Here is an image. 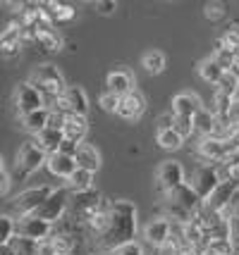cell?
Here are the masks:
<instances>
[{
    "label": "cell",
    "instance_id": "1",
    "mask_svg": "<svg viewBox=\"0 0 239 255\" xmlns=\"http://www.w3.org/2000/svg\"><path fill=\"white\" fill-rule=\"evenodd\" d=\"M137 205L132 200H113L108 229L96 239V253H115L117 248L137 241Z\"/></svg>",
    "mask_w": 239,
    "mask_h": 255
},
{
    "label": "cell",
    "instance_id": "2",
    "mask_svg": "<svg viewBox=\"0 0 239 255\" xmlns=\"http://www.w3.org/2000/svg\"><path fill=\"white\" fill-rule=\"evenodd\" d=\"M29 84L36 86V91L43 96V103H46L48 110H53L57 105V100L62 98L69 89L67 84H65L62 72L55 65H38L31 72V77H29Z\"/></svg>",
    "mask_w": 239,
    "mask_h": 255
},
{
    "label": "cell",
    "instance_id": "3",
    "mask_svg": "<svg viewBox=\"0 0 239 255\" xmlns=\"http://www.w3.org/2000/svg\"><path fill=\"white\" fill-rule=\"evenodd\" d=\"M50 193H53V186H34V189L22 191V193H17L12 200H7L5 215H10L14 220H22V217L36 215L38 208L50 198Z\"/></svg>",
    "mask_w": 239,
    "mask_h": 255
},
{
    "label": "cell",
    "instance_id": "4",
    "mask_svg": "<svg viewBox=\"0 0 239 255\" xmlns=\"http://www.w3.org/2000/svg\"><path fill=\"white\" fill-rule=\"evenodd\" d=\"M182 184H187V172H184L182 162L177 160H165L156 172V193L160 196V200L165 198L168 193H172L175 189H180Z\"/></svg>",
    "mask_w": 239,
    "mask_h": 255
},
{
    "label": "cell",
    "instance_id": "5",
    "mask_svg": "<svg viewBox=\"0 0 239 255\" xmlns=\"http://www.w3.org/2000/svg\"><path fill=\"white\" fill-rule=\"evenodd\" d=\"M105 203L101 191H84V193H72V200H69V210L67 215L69 217H74V220H79V222H89L96 212L101 210V205Z\"/></svg>",
    "mask_w": 239,
    "mask_h": 255
},
{
    "label": "cell",
    "instance_id": "6",
    "mask_svg": "<svg viewBox=\"0 0 239 255\" xmlns=\"http://www.w3.org/2000/svg\"><path fill=\"white\" fill-rule=\"evenodd\" d=\"M46 165L48 153L36 141H26V143L19 145V150H17V172H19V177H29V174L38 172Z\"/></svg>",
    "mask_w": 239,
    "mask_h": 255
},
{
    "label": "cell",
    "instance_id": "7",
    "mask_svg": "<svg viewBox=\"0 0 239 255\" xmlns=\"http://www.w3.org/2000/svg\"><path fill=\"white\" fill-rule=\"evenodd\" d=\"M69 200H72V193H69L67 186H60V189H53L50 193V198L38 208L36 212V217H41V220H46L50 224H57L69 210Z\"/></svg>",
    "mask_w": 239,
    "mask_h": 255
},
{
    "label": "cell",
    "instance_id": "8",
    "mask_svg": "<svg viewBox=\"0 0 239 255\" xmlns=\"http://www.w3.org/2000/svg\"><path fill=\"white\" fill-rule=\"evenodd\" d=\"M220 184H223V177H220V169L216 165H199L194 169L192 181H189V186L204 198V203L213 196V191Z\"/></svg>",
    "mask_w": 239,
    "mask_h": 255
},
{
    "label": "cell",
    "instance_id": "9",
    "mask_svg": "<svg viewBox=\"0 0 239 255\" xmlns=\"http://www.w3.org/2000/svg\"><path fill=\"white\" fill-rule=\"evenodd\" d=\"M53 229H55V224L46 222V220H41L36 215L17 220V236L31 239V241H38V244H46L48 239L53 236Z\"/></svg>",
    "mask_w": 239,
    "mask_h": 255
},
{
    "label": "cell",
    "instance_id": "10",
    "mask_svg": "<svg viewBox=\"0 0 239 255\" xmlns=\"http://www.w3.org/2000/svg\"><path fill=\"white\" fill-rule=\"evenodd\" d=\"M14 105H17L19 117H22V115H29V112H34V110L46 108L43 96H41V93L36 91V86H31L29 81H19V84L14 86Z\"/></svg>",
    "mask_w": 239,
    "mask_h": 255
},
{
    "label": "cell",
    "instance_id": "11",
    "mask_svg": "<svg viewBox=\"0 0 239 255\" xmlns=\"http://www.w3.org/2000/svg\"><path fill=\"white\" fill-rule=\"evenodd\" d=\"M22 45H24V29L19 26V22H10L0 33V55L5 60H14V57L22 55Z\"/></svg>",
    "mask_w": 239,
    "mask_h": 255
},
{
    "label": "cell",
    "instance_id": "12",
    "mask_svg": "<svg viewBox=\"0 0 239 255\" xmlns=\"http://www.w3.org/2000/svg\"><path fill=\"white\" fill-rule=\"evenodd\" d=\"M170 229H172V222L168 217H153L144 227V241L153 251H160L163 246L170 244Z\"/></svg>",
    "mask_w": 239,
    "mask_h": 255
},
{
    "label": "cell",
    "instance_id": "13",
    "mask_svg": "<svg viewBox=\"0 0 239 255\" xmlns=\"http://www.w3.org/2000/svg\"><path fill=\"white\" fill-rule=\"evenodd\" d=\"M55 108L67 112V115H81V117H86V112H89V96H86V91L81 89V86L74 84V86H69L62 98L57 100Z\"/></svg>",
    "mask_w": 239,
    "mask_h": 255
},
{
    "label": "cell",
    "instance_id": "14",
    "mask_svg": "<svg viewBox=\"0 0 239 255\" xmlns=\"http://www.w3.org/2000/svg\"><path fill=\"white\" fill-rule=\"evenodd\" d=\"M144 112H146V96H144L139 89L120 98L117 117H122V120H127V122H137V120H141Z\"/></svg>",
    "mask_w": 239,
    "mask_h": 255
},
{
    "label": "cell",
    "instance_id": "15",
    "mask_svg": "<svg viewBox=\"0 0 239 255\" xmlns=\"http://www.w3.org/2000/svg\"><path fill=\"white\" fill-rule=\"evenodd\" d=\"M105 86L110 93L115 96H127V93H132V91H137V77L132 74V69H127V67H120V69H113L108 79H105Z\"/></svg>",
    "mask_w": 239,
    "mask_h": 255
},
{
    "label": "cell",
    "instance_id": "16",
    "mask_svg": "<svg viewBox=\"0 0 239 255\" xmlns=\"http://www.w3.org/2000/svg\"><path fill=\"white\" fill-rule=\"evenodd\" d=\"M196 153H199V157L204 160L206 165H213V162L220 165V162L228 157L230 148H228L225 141H220V138H216V136H208V138H201V141H199Z\"/></svg>",
    "mask_w": 239,
    "mask_h": 255
},
{
    "label": "cell",
    "instance_id": "17",
    "mask_svg": "<svg viewBox=\"0 0 239 255\" xmlns=\"http://www.w3.org/2000/svg\"><path fill=\"white\" fill-rule=\"evenodd\" d=\"M201 110H206L204 100L199 98L196 93H192V91H182V93H177L172 98V112L177 117H192L194 120Z\"/></svg>",
    "mask_w": 239,
    "mask_h": 255
},
{
    "label": "cell",
    "instance_id": "18",
    "mask_svg": "<svg viewBox=\"0 0 239 255\" xmlns=\"http://www.w3.org/2000/svg\"><path fill=\"white\" fill-rule=\"evenodd\" d=\"M163 200H172L175 205L184 208V210L192 212V215H196V212L204 208V198H201V196H199V193H196L189 184H182L180 189H175L172 193H168Z\"/></svg>",
    "mask_w": 239,
    "mask_h": 255
},
{
    "label": "cell",
    "instance_id": "19",
    "mask_svg": "<svg viewBox=\"0 0 239 255\" xmlns=\"http://www.w3.org/2000/svg\"><path fill=\"white\" fill-rule=\"evenodd\" d=\"M237 189H239V181H235V179H225V181L213 191V196L206 200L204 205L208 208V210H213V212H225L228 210V205H230L232 193H235Z\"/></svg>",
    "mask_w": 239,
    "mask_h": 255
},
{
    "label": "cell",
    "instance_id": "20",
    "mask_svg": "<svg viewBox=\"0 0 239 255\" xmlns=\"http://www.w3.org/2000/svg\"><path fill=\"white\" fill-rule=\"evenodd\" d=\"M48 172L57 179H65L67 181L74 172H77V160L72 155H65V153H55V155H48Z\"/></svg>",
    "mask_w": 239,
    "mask_h": 255
},
{
    "label": "cell",
    "instance_id": "21",
    "mask_svg": "<svg viewBox=\"0 0 239 255\" xmlns=\"http://www.w3.org/2000/svg\"><path fill=\"white\" fill-rule=\"evenodd\" d=\"M62 133H65V141H72V143L81 145L84 138H86V133H89V120L81 117V115H67Z\"/></svg>",
    "mask_w": 239,
    "mask_h": 255
},
{
    "label": "cell",
    "instance_id": "22",
    "mask_svg": "<svg viewBox=\"0 0 239 255\" xmlns=\"http://www.w3.org/2000/svg\"><path fill=\"white\" fill-rule=\"evenodd\" d=\"M43 5V10H46L48 19L53 24H65V22H72L74 17H77V7L74 5H67V2H55V0H46V2H41Z\"/></svg>",
    "mask_w": 239,
    "mask_h": 255
},
{
    "label": "cell",
    "instance_id": "23",
    "mask_svg": "<svg viewBox=\"0 0 239 255\" xmlns=\"http://www.w3.org/2000/svg\"><path fill=\"white\" fill-rule=\"evenodd\" d=\"M48 122H50V110L48 108H41V110H34L29 112V115H22V129H26L29 133H38L48 129Z\"/></svg>",
    "mask_w": 239,
    "mask_h": 255
},
{
    "label": "cell",
    "instance_id": "24",
    "mask_svg": "<svg viewBox=\"0 0 239 255\" xmlns=\"http://www.w3.org/2000/svg\"><path fill=\"white\" fill-rule=\"evenodd\" d=\"M74 160H77V165H79L81 169H89L93 174L101 169V153H98L96 145H91V143H81L79 150H77V155H74Z\"/></svg>",
    "mask_w": 239,
    "mask_h": 255
},
{
    "label": "cell",
    "instance_id": "25",
    "mask_svg": "<svg viewBox=\"0 0 239 255\" xmlns=\"http://www.w3.org/2000/svg\"><path fill=\"white\" fill-rule=\"evenodd\" d=\"M34 43L43 50V53H60L62 50V45H65V38L55 31V29H43V31H36V38Z\"/></svg>",
    "mask_w": 239,
    "mask_h": 255
},
{
    "label": "cell",
    "instance_id": "26",
    "mask_svg": "<svg viewBox=\"0 0 239 255\" xmlns=\"http://www.w3.org/2000/svg\"><path fill=\"white\" fill-rule=\"evenodd\" d=\"M36 143L41 145L48 155H55V153H60V145L65 143V133H62V129H50L48 127L36 136Z\"/></svg>",
    "mask_w": 239,
    "mask_h": 255
},
{
    "label": "cell",
    "instance_id": "27",
    "mask_svg": "<svg viewBox=\"0 0 239 255\" xmlns=\"http://www.w3.org/2000/svg\"><path fill=\"white\" fill-rule=\"evenodd\" d=\"M223 74H225V69L218 65V60L213 55L199 62V77L204 79L206 84H216V86H218V81L223 79Z\"/></svg>",
    "mask_w": 239,
    "mask_h": 255
},
{
    "label": "cell",
    "instance_id": "28",
    "mask_svg": "<svg viewBox=\"0 0 239 255\" xmlns=\"http://www.w3.org/2000/svg\"><path fill=\"white\" fill-rule=\"evenodd\" d=\"M67 189H69V193H84V191H91L93 189V172L77 167V172L67 179Z\"/></svg>",
    "mask_w": 239,
    "mask_h": 255
},
{
    "label": "cell",
    "instance_id": "29",
    "mask_svg": "<svg viewBox=\"0 0 239 255\" xmlns=\"http://www.w3.org/2000/svg\"><path fill=\"white\" fill-rule=\"evenodd\" d=\"M194 127H196V133H199L201 138H208V136H213L218 129V117L211 115L208 110H201L194 117Z\"/></svg>",
    "mask_w": 239,
    "mask_h": 255
},
{
    "label": "cell",
    "instance_id": "30",
    "mask_svg": "<svg viewBox=\"0 0 239 255\" xmlns=\"http://www.w3.org/2000/svg\"><path fill=\"white\" fill-rule=\"evenodd\" d=\"M165 62H168V60H165V53H163V50H156V48H153V50H146L144 57H141V67L146 69L148 74H160V72L165 69Z\"/></svg>",
    "mask_w": 239,
    "mask_h": 255
},
{
    "label": "cell",
    "instance_id": "31",
    "mask_svg": "<svg viewBox=\"0 0 239 255\" xmlns=\"http://www.w3.org/2000/svg\"><path fill=\"white\" fill-rule=\"evenodd\" d=\"M213 57H216L218 65L223 67L225 72H232V69H235V65H237V53H235V50H228V48L223 45V41H220V38L213 43Z\"/></svg>",
    "mask_w": 239,
    "mask_h": 255
},
{
    "label": "cell",
    "instance_id": "32",
    "mask_svg": "<svg viewBox=\"0 0 239 255\" xmlns=\"http://www.w3.org/2000/svg\"><path fill=\"white\" fill-rule=\"evenodd\" d=\"M232 103H235V98H232V96H225V93L216 91V96L211 98V103H208V108H206V110L211 112V115H216L218 120H223V117H228Z\"/></svg>",
    "mask_w": 239,
    "mask_h": 255
},
{
    "label": "cell",
    "instance_id": "33",
    "mask_svg": "<svg viewBox=\"0 0 239 255\" xmlns=\"http://www.w3.org/2000/svg\"><path fill=\"white\" fill-rule=\"evenodd\" d=\"M12 251L14 255H41V244L38 241H31V239H22V236H14L12 239Z\"/></svg>",
    "mask_w": 239,
    "mask_h": 255
},
{
    "label": "cell",
    "instance_id": "34",
    "mask_svg": "<svg viewBox=\"0 0 239 255\" xmlns=\"http://www.w3.org/2000/svg\"><path fill=\"white\" fill-rule=\"evenodd\" d=\"M156 143H158L163 150H180L184 145V138L175 131V129H170V131L158 133V136H156Z\"/></svg>",
    "mask_w": 239,
    "mask_h": 255
},
{
    "label": "cell",
    "instance_id": "35",
    "mask_svg": "<svg viewBox=\"0 0 239 255\" xmlns=\"http://www.w3.org/2000/svg\"><path fill=\"white\" fill-rule=\"evenodd\" d=\"M14 236H17V220L10 215H2L0 217V246L12 244Z\"/></svg>",
    "mask_w": 239,
    "mask_h": 255
},
{
    "label": "cell",
    "instance_id": "36",
    "mask_svg": "<svg viewBox=\"0 0 239 255\" xmlns=\"http://www.w3.org/2000/svg\"><path fill=\"white\" fill-rule=\"evenodd\" d=\"M237 89H239V77L235 74V72H225L223 74V79L218 81V91L220 93H225V96H237Z\"/></svg>",
    "mask_w": 239,
    "mask_h": 255
},
{
    "label": "cell",
    "instance_id": "37",
    "mask_svg": "<svg viewBox=\"0 0 239 255\" xmlns=\"http://www.w3.org/2000/svg\"><path fill=\"white\" fill-rule=\"evenodd\" d=\"M206 255H235V244L228 241V239H213L208 244Z\"/></svg>",
    "mask_w": 239,
    "mask_h": 255
},
{
    "label": "cell",
    "instance_id": "38",
    "mask_svg": "<svg viewBox=\"0 0 239 255\" xmlns=\"http://www.w3.org/2000/svg\"><path fill=\"white\" fill-rule=\"evenodd\" d=\"M98 105H101L103 112H115V115H117L120 96H115V93H110V91H105V93H101V98H98Z\"/></svg>",
    "mask_w": 239,
    "mask_h": 255
},
{
    "label": "cell",
    "instance_id": "39",
    "mask_svg": "<svg viewBox=\"0 0 239 255\" xmlns=\"http://www.w3.org/2000/svg\"><path fill=\"white\" fill-rule=\"evenodd\" d=\"M175 131H177L184 138V141H187L192 133H196L194 120H192V117H177V120H175Z\"/></svg>",
    "mask_w": 239,
    "mask_h": 255
},
{
    "label": "cell",
    "instance_id": "40",
    "mask_svg": "<svg viewBox=\"0 0 239 255\" xmlns=\"http://www.w3.org/2000/svg\"><path fill=\"white\" fill-rule=\"evenodd\" d=\"M220 41H223V45H225L228 50L239 53V26H230L228 31L220 36Z\"/></svg>",
    "mask_w": 239,
    "mask_h": 255
},
{
    "label": "cell",
    "instance_id": "41",
    "mask_svg": "<svg viewBox=\"0 0 239 255\" xmlns=\"http://www.w3.org/2000/svg\"><path fill=\"white\" fill-rule=\"evenodd\" d=\"M204 17L211 19V22H220L225 17V5L223 2H208L204 7Z\"/></svg>",
    "mask_w": 239,
    "mask_h": 255
},
{
    "label": "cell",
    "instance_id": "42",
    "mask_svg": "<svg viewBox=\"0 0 239 255\" xmlns=\"http://www.w3.org/2000/svg\"><path fill=\"white\" fill-rule=\"evenodd\" d=\"M175 120H177V115L175 112H163L158 117V122H156V129H158V133L163 131H170V129H175Z\"/></svg>",
    "mask_w": 239,
    "mask_h": 255
},
{
    "label": "cell",
    "instance_id": "43",
    "mask_svg": "<svg viewBox=\"0 0 239 255\" xmlns=\"http://www.w3.org/2000/svg\"><path fill=\"white\" fill-rule=\"evenodd\" d=\"M208 236H211V241H213V239H228L230 241V220H223L220 224H216V227L208 232Z\"/></svg>",
    "mask_w": 239,
    "mask_h": 255
},
{
    "label": "cell",
    "instance_id": "44",
    "mask_svg": "<svg viewBox=\"0 0 239 255\" xmlns=\"http://www.w3.org/2000/svg\"><path fill=\"white\" fill-rule=\"evenodd\" d=\"M113 255H146V251H144V246L139 244V241H132V244L117 248Z\"/></svg>",
    "mask_w": 239,
    "mask_h": 255
},
{
    "label": "cell",
    "instance_id": "45",
    "mask_svg": "<svg viewBox=\"0 0 239 255\" xmlns=\"http://www.w3.org/2000/svg\"><path fill=\"white\" fill-rule=\"evenodd\" d=\"M93 10L98 14H113L117 10V2L115 0H98V2H93Z\"/></svg>",
    "mask_w": 239,
    "mask_h": 255
},
{
    "label": "cell",
    "instance_id": "46",
    "mask_svg": "<svg viewBox=\"0 0 239 255\" xmlns=\"http://www.w3.org/2000/svg\"><path fill=\"white\" fill-rule=\"evenodd\" d=\"M2 177H0V196L2 198H7V193H10V184H12V177H10V169L7 165H2V172H0Z\"/></svg>",
    "mask_w": 239,
    "mask_h": 255
},
{
    "label": "cell",
    "instance_id": "47",
    "mask_svg": "<svg viewBox=\"0 0 239 255\" xmlns=\"http://www.w3.org/2000/svg\"><path fill=\"white\" fill-rule=\"evenodd\" d=\"M230 241L235 244V248H239V212L230 217Z\"/></svg>",
    "mask_w": 239,
    "mask_h": 255
},
{
    "label": "cell",
    "instance_id": "48",
    "mask_svg": "<svg viewBox=\"0 0 239 255\" xmlns=\"http://www.w3.org/2000/svg\"><path fill=\"white\" fill-rule=\"evenodd\" d=\"M228 124H232V127H239V100H235L232 103V108H230L228 117H223Z\"/></svg>",
    "mask_w": 239,
    "mask_h": 255
},
{
    "label": "cell",
    "instance_id": "49",
    "mask_svg": "<svg viewBox=\"0 0 239 255\" xmlns=\"http://www.w3.org/2000/svg\"><path fill=\"white\" fill-rule=\"evenodd\" d=\"M0 255H14L12 246H0Z\"/></svg>",
    "mask_w": 239,
    "mask_h": 255
},
{
    "label": "cell",
    "instance_id": "50",
    "mask_svg": "<svg viewBox=\"0 0 239 255\" xmlns=\"http://www.w3.org/2000/svg\"><path fill=\"white\" fill-rule=\"evenodd\" d=\"M232 72H235V74L239 77V55H237V65H235V69H232Z\"/></svg>",
    "mask_w": 239,
    "mask_h": 255
},
{
    "label": "cell",
    "instance_id": "51",
    "mask_svg": "<svg viewBox=\"0 0 239 255\" xmlns=\"http://www.w3.org/2000/svg\"><path fill=\"white\" fill-rule=\"evenodd\" d=\"M235 100H239V89H237V96H235Z\"/></svg>",
    "mask_w": 239,
    "mask_h": 255
},
{
    "label": "cell",
    "instance_id": "52",
    "mask_svg": "<svg viewBox=\"0 0 239 255\" xmlns=\"http://www.w3.org/2000/svg\"><path fill=\"white\" fill-rule=\"evenodd\" d=\"M235 255H239V248H235Z\"/></svg>",
    "mask_w": 239,
    "mask_h": 255
}]
</instances>
